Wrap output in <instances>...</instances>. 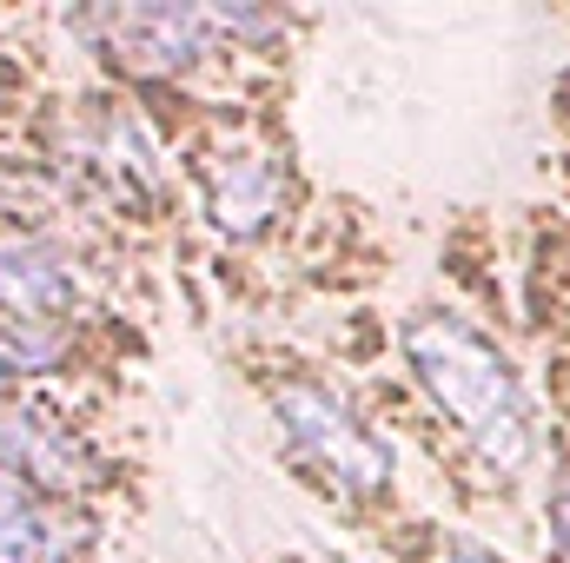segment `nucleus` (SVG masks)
<instances>
[{
	"label": "nucleus",
	"instance_id": "f257e3e1",
	"mask_svg": "<svg viewBox=\"0 0 570 563\" xmlns=\"http://www.w3.org/2000/svg\"><path fill=\"white\" fill-rule=\"evenodd\" d=\"M405 358L431 392V405L484 451V464H498V471L531 464V451H538L531 392L478 325H464L451 312H419L405 325Z\"/></svg>",
	"mask_w": 570,
	"mask_h": 563
},
{
	"label": "nucleus",
	"instance_id": "f03ea898",
	"mask_svg": "<svg viewBox=\"0 0 570 563\" xmlns=\"http://www.w3.org/2000/svg\"><path fill=\"white\" fill-rule=\"evenodd\" d=\"M67 172L80 179V192L120 206V213H153L166 179H159V152L153 134L140 127L134 107L120 100H87L67 127Z\"/></svg>",
	"mask_w": 570,
	"mask_h": 563
},
{
	"label": "nucleus",
	"instance_id": "7ed1b4c3",
	"mask_svg": "<svg viewBox=\"0 0 570 563\" xmlns=\"http://www.w3.org/2000/svg\"><path fill=\"white\" fill-rule=\"evenodd\" d=\"M279 424L285 437L298 444V457L305 464H318L338 491H385L392 484V444L372 431V424L358 418L345 398H332L325 385H305V378H292V385H279Z\"/></svg>",
	"mask_w": 570,
	"mask_h": 563
},
{
	"label": "nucleus",
	"instance_id": "20e7f679",
	"mask_svg": "<svg viewBox=\"0 0 570 563\" xmlns=\"http://www.w3.org/2000/svg\"><path fill=\"white\" fill-rule=\"evenodd\" d=\"M199 192L219 233L233 239H259L273 219L285 213V166L266 140L226 134L199 152Z\"/></svg>",
	"mask_w": 570,
	"mask_h": 563
},
{
	"label": "nucleus",
	"instance_id": "39448f33",
	"mask_svg": "<svg viewBox=\"0 0 570 563\" xmlns=\"http://www.w3.org/2000/svg\"><path fill=\"white\" fill-rule=\"evenodd\" d=\"M80 33H100V47L134 73H193L213 53V13L206 7H107L80 13Z\"/></svg>",
	"mask_w": 570,
	"mask_h": 563
},
{
	"label": "nucleus",
	"instance_id": "423d86ee",
	"mask_svg": "<svg viewBox=\"0 0 570 563\" xmlns=\"http://www.w3.org/2000/svg\"><path fill=\"white\" fill-rule=\"evenodd\" d=\"M0 471L33 484L40 497H73V491L100 484V464H94L87 437L60 412L33 405V398H7L0 405Z\"/></svg>",
	"mask_w": 570,
	"mask_h": 563
},
{
	"label": "nucleus",
	"instance_id": "0eeeda50",
	"mask_svg": "<svg viewBox=\"0 0 570 563\" xmlns=\"http://www.w3.org/2000/svg\"><path fill=\"white\" fill-rule=\"evenodd\" d=\"M80 305V285H73V266L33 239V233H0V318L20 325V332H47L60 318H73Z\"/></svg>",
	"mask_w": 570,
	"mask_h": 563
},
{
	"label": "nucleus",
	"instance_id": "6e6552de",
	"mask_svg": "<svg viewBox=\"0 0 570 563\" xmlns=\"http://www.w3.org/2000/svg\"><path fill=\"white\" fill-rule=\"evenodd\" d=\"M80 551V524L47 504L33 484L0 471V563H73Z\"/></svg>",
	"mask_w": 570,
	"mask_h": 563
},
{
	"label": "nucleus",
	"instance_id": "1a4fd4ad",
	"mask_svg": "<svg viewBox=\"0 0 570 563\" xmlns=\"http://www.w3.org/2000/svg\"><path fill=\"white\" fill-rule=\"evenodd\" d=\"M53 358H60V345H53L47 332H20V325H7V318H0V385L33 378V372H47Z\"/></svg>",
	"mask_w": 570,
	"mask_h": 563
},
{
	"label": "nucleus",
	"instance_id": "9d476101",
	"mask_svg": "<svg viewBox=\"0 0 570 563\" xmlns=\"http://www.w3.org/2000/svg\"><path fill=\"white\" fill-rule=\"evenodd\" d=\"M551 551L558 563H570V464H558L551 477Z\"/></svg>",
	"mask_w": 570,
	"mask_h": 563
},
{
	"label": "nucleus",
	"instance_id": "9b49d317",
	"mask_svg": "<svg viewBox=\"0 0 570 563\" xmlns=\"http://www.w3.org/2000/svg\"><path fill=\"white\" fill-rule=\"evenodd\" d=\"M431 563H498L478 537H464V531H438V544H431Z\"/></svg>",
	"mask_w": 570,
	"mask_h": 563
}]
</instances>
